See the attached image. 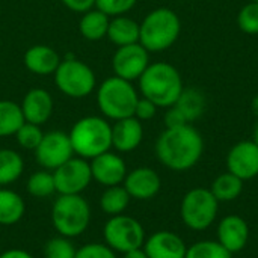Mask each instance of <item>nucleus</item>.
Instances as JSON below:
<instances>
[{"mask_svg": "<svg viewBox=\"0 0 258 258\" xmlns=\"http://www.w3.org/2000/svg\"><path fill=\"white\" fill-rule=\"evenodd\" d=\"M204 139L192 125L165 128L156 141V157L168 169L184 172L192 169L203 157Z\"/></svg>", "mask_w": 258, "mask_h": 258, "instance_id": "1", "label": "nucleus"}, {"mask_svg": "<svg viewBox=\"0 0 258 258\" xmlns=\"http://www.w3.org/2000/svg\"><path fill=\"white\" fill-rule=\"evenodd\" d=\"M141 97L151 100L159 109L174 106L184 89L180 71L168 62H153L139 77Z\"/></svg>", "mask_w": 258, "mask_h": 258, "instance_id": "2", "label": "nucleus"}, {"mask_svg": "<svg viewBox=\"0 0 258 258\" xmlns=\"http://www.w3.org/2000/svg\"><path fill=\"white\" fill-rule=\"evenodd\" d=\"M181 33L178 14L166 6L150 11L139 23V44L150 53H162L171 48Z\"/></svg>", "mask_w": 258, "mask_h": 258, "instance_id": "3", "label": "nucleus"}, {"mask_svg": "<svg viewBox=\"0 0 258 258\" xmlns=\"http://www.w3.org/2000/svg\"><path fill=\"white\" fill-rule=\"evenodd\" d=\"M74 156L91 160L112 148V125L104 116H83L71 127L70 133Z\"/></svg>", "mask_w": 258, "mask_h": 258, "instance_id": "4", "label": "nucleus"}, {"mask_svg": "<svg viewBox=\"0 0 258 258\" xmlns=\"http://www.w3.org/2000/svg\"><path fill=\"white\" fill-rule=\"evenodd\" d=\"M139 92L133 82L118 76L107 77L97 88V104L106 119L118 121L135 115Z\"/></svg>", "mask_w": 258, "mask_h": 258, "instance_id": "5", "label": "nucleus"}, {"mask_svg": "<svg viewBox=\"0 0 258 258\" xmlns=\"http://www.w3.org/2000/svg\"><path fill=\"white\" fill-rule=\"evenodd\" d=\"M51 222L59 236L74 239L91 222V207L82 195H59L51 207Z\"/></svg>", "mask_w": 258, "mask_h": 258, "instance_id": "6", "label": "nucleus"}, {"mask_svg": "<svg viewBox=\"0 0 258 258\" xmlns=\"http://www.w3.org/2000/svg\"><path fill=\"white\" fill-rule=\"evenodd\" d=\"M219 201L210 189L194 187L184 194L180 204L183 224L192 231H206L218 218Z\"/></svg>", "mask_w": 258, "mask_h": 258, "instance_id": "7", "label": "nucleus"}, {"mask_svg": "<svg viewBox=\"0 0 258 258\" xmlns=\"http://www.w3.org/2000/svg\"><path fill=\"white\" fill-rule=\"evenodd\" d=\"M53 79L56 88L63 95L77 100L91 95L97 88L94 70L88 63L76 57L62 59L53 74Z\"/></svg>", "mask_w": 258, "mask_h": 258, "instance_id": "8", "label": "nucleus"}, {"mask_svg": "<svg viewBox=\"0 0 258 258\" xmlns=\"http://www.w3.org/2000/svg\"><path fill=\"white\" fill-rule=\"evenodd\" d=\"M104 243L115 252L125 254L128 251L144 246L145 230L142 224L127 215L112 216L103 228Z\"/></svg>", "mask_w": 258, "mask_h": 258, "instance_id": "9", "label": "nucleus"}, {"mask_svg": "<svg viewBox=\"0 0 258 258\" xmlns=\"http://www.w3.org/2000/svg\"><path fill=\"white\" fill-rule=\"evenodd\" d=\"M53 177L59 195H82L92 181L91 165L86 159L73 156L53 171Z\"/></svg>", "mask_w": 258, "mask_h": 258, "instance_id": "10", "label": "nucleus"}, {"mask_svg": "<svg viewBox=\"0 0 258 258\" xmlns=\"http://www.w3.org/2000/svg\"><path fill=\"white\" fill-rule=\"evenodd\" d=\"M74 156L68 133L51 130L44 133L42 141L35 150V159L42 169L54 171Z\"/></svg>", "mask_w": 258, "mask_h": 258, "instance_id": "11", "label": "nucleus"}, {"mask_svg": "<svg viewBox=\"0 0 258 258\" xmlns=\"http://www.w3.org/2000/svg\"><path fill=\"white\" fill-rule=\"evenodd\" d=\"M150 63V51H147L139 42L118 47L112 56L113 76L128 82L139 80Z\"/></svg>", "mask_w": 258, "mask_h": 258, "instance_id": "12", "label": "nucleus"}, {"mask_svg": "<svg viewBox=\"0 0 258 258\" xmlns=\"http://www.w3.org/2000/svg\"><path fill=\"white\" fill-rule=\"evenodd\" d=\"M227 169L240 180L258 177V145L254 141H240L227 154Z\"/></svg>", "mask_w": 258, "mask_h": 258, "instance_id": "13", "label": "nucleus"}, {"mask_svg": "<svg viewBox=\"0 0 258 258\" xmlns=\"http://www.w3.org/2000/svg\"><path fill=\"white\" fill-rule=\"evenodd\" d=\"M89 165H91L92 180L104 187L122 184L128 172L124 159L112 151H106L91 159Z\"/></svg>", "mask_w": 258, "mask_h": 258, "instance_id": "14", "label": "nucleus"}, {"mask_svg": "<svg viewBox=\"0 0 258 258\" xmlns=\"http://www.w3.org/2000/svg\"><path fill=\"white\" fill-rule=\"evenodd\" d=\"M122 186L128 192L130 198L138 201H148L160 192L162 180L154 169L141 166L127 172Z\"/></svg>", "mask_w": 258, "mask_h": 258, "instance_id": "15", "label": "nucleus"}, {"mask_svg": "<svg viewBox=\"0 0 258 258\" xmlns=\"http://www.w3.org/2000/svg\"><path fill=\"white\" fill-rule=\"evenodd\" d=\"M218 242L231 254L240 252L249 242L248 222L237 215H228L218 224Z\"/></svg>", "mask_w": 258, "mask_h": 258, "instance_id": "16", "label": "nucleus"}, {"mask_svg": "<svg viewBox=\"0 0 258 258\" xmlns=\"http://www.w3.org/2000/svg\"><path fill=\"white\" fill-rule=\"evenodd\" d=\"M20 107H21L24 121L36 124V125H42L51 118L54 103L48 91L42 88H32L23 97Z\"/></svg>", "mask_w": 258, "mask_h": 258, "instance_id": "17", "label": "nucleus"}, {"mask_svg": "<svg viewBox=\"0 0 258 258\" xmlns=\"http://www.w3.org/2000/svg\"><path fill=\"white\" fill-rule=\"evenodd\" d=\"M142 248L148 258H184L187 251L184 240L172 231L153 233Z\"/></svg>", "mask_w": 258, "mask_h": 258, "instance_id": "18", "label": "nucleus"}, {"mask_svg": "<svg viewBox=\"0 0 258 258\" xmlns=\"http://www.w3.org/2000/svg\"><path fill=\"white\" fill-rule=\"evenodd\" d=\"M144 139V125L135 118H122L115 121L112 125V148L118 153H132L135 151Z\"/></svg>", "mask_w": 258, "mask_h": 258, "instance_id": "19", "label": "nucleus"}, {"mask_svg": "<svg viewBox=\"0 0 258 258\" xmlns=\"http://www.w3.org/2000/svg\"><path fill=\"white\" fill-rule=\"evenodd\" d=\"M62 57L59 53L45 44H36L26 50L23 62L24 67L36 76H53Z\"/></svg>", "mask_w": 258, "mask_h": 258, "instance_id": "20", "label": "nucleus"}, {"mask_svg": "<svg viewBox=\"0 0 258 258\" xmlns=\"http://www.w3.org/2000/svg\"><path fill=\"white\" fill-rule=\"evenodd\" d=\"M106 38H109V41L116 47L139 42V23L127 14L110 17Z\"/></svg>", "mask_w": 258, "mask_h": 258, "instance_id": "21", "label": "nucleus"}, {"mask_svg": "<svg viewBox=\"0 0 258 258\" xmlns=\"http://www.w3.org/2000/svg\"><path fill=\"white\" fill-rule=\"evenodd\" d=\"M110 17L94 8L82 14L79 21V32L88 41H101L107 36Z\"/></svg>", "mask_w": 258, "mask_h": 258, "instance_id": "22", "label": "nucleus"}, {"mask_svg": "<svg viewBox=\"0 0 258 258\" xmlns=\"http://www.w3.org/2000/svg\"><path fill=\"white\" fill-rule=\"evenodd\" d=\"M174 106L178 107L180 112L187 119V122L192 124L204 115L207 107V100L203 91L197 88H184Z\"/></svg>", "mask_w": 258, "mask_h": 258, "instance_id": "23", "label": "nucleus"}, {"mask_svg": "<svg viewBox=\"0 0 258 258\" xmlns=\"http://www.w3.org/2000/svg\"><path fill=\"white\" fill-rule=\"evenodd\" d=\"M26 212L24 200L11 189H0V225L11 227L18 224Z\"/></svg>", "mask_w": 258, "mask_h": 258, "instance_id": "24", "label": "nucleus"}, {"mask_svg": "<svg viewBox=\"0 0 258 258\" xmlns=\"http://www.w3.org/2000/svg\"><path fill=\"white\" fill-rule=\"evenodd\" d=\"M210 190L219 203H231L240 197L243 190V180L227 171L213 180Z\"/></svg>", "mask_w": 258, "mask_h": 258, "instance_id": "25", "label": "nucleus"}, {"mask_svg": "<svg viewBox=\"0 0 258 258\" xmlns=\"http://www.w3.org/2000/svg\"><path fill=\"white\" fill-rule=\"evenodd\" d=\"M130 195L122 184L106 187L100 198V209L107 216H118L125 212L130 204Z\"/></svg>", "mask_w": 258, "mask_h": 258, "instance_id": "26", "label": "nucleus"}, {"mask_svg": "<svg viewBox=\"0 0 258 258\" xmlns=\"http://www.w3.org/2000/svg\"><path fill=\"white\" fill-rule=\"evenodd\" d=\"M24 171V160L20 153L11 148L0 150V186L15 183Z\"/></svg>", "mask_w": 258, "mask_h": 258, "instance_id": "27", "label": "nucleus"}, {"mask_svg": "<svg viewBox=\"0 0 258 258\" xmlns=\"http://www.w3.org/2000/svg\"><path fill=\"white\" fill-rule=\"evenodd\" d=\"M23 124L24 116L20 104L11 100H0V138L15 136Z\"/></svg>", "mask_w": 258, "mask_h": 258, "instance_id": "28", "label": "nucleus"}, {"mask_svg": "<svg viewBox=\"0 0 258 258\" xmlns=\"http://www.w3.org/2000/svg\"><path fill=\"white\" fill-rule=\"evenodd\" d=\"M27 192L35 198H47L56 194L53 171L41 169L27 178Z\"/></svg>", "mask_w": 258, "mask_h": 258, "instance_id": "29", "label": "nucleus"}, {"mask_svg": "<svg viewBox=\"0 0 258 258\" xmlns=\"http://www.w3.org/2000/svg\"><path fill=\"white\" fill-rule=\"evenodd\" d=\"M231 255L218 240H200L187 246L184 258H231Z\"/></svg>", "mask_w": 258, "mask_h": 258, "instance_id": "30", "label": "nucleus"}, {"mask_svg": "<svg viewBox=\"0 0 258 258\" xmlns=\"http://www.w3.org/2000/svg\"><path fill=\"white\" fill-rule=\"evenodd\" d=\"M42 136H44V132L41 130V125H36V124L27 122V121H24V124L15 133L17 144L23 150H29V151L36 150V147L42 141Z\"/></svg>", "mask_w": 258, "mask_h": 258, "instance_id": "31", "label": "nucleus"}, {"mask_svg": "<svg viewBox=\"0 0 258 258\" xmlns=\"http://www.w3.org/2000/svg\"><path fill=\"white\" fill-rule=\"evenodd\" d=\"M76 246L71 239L57 236L44 245V258H76Z\"/></svg>", "mask_w": 258, "mask_h": 258, "instance_id": "32", "label": "nucleus"}, {"mask_svg": "<svg viewBox=\"0 0 258 258\" xmlns=\"http://www.w3.org/2000/svg\"><path fill=\"white\" fill-rule=\"evenodd\" d=\"M237 26L246 35H258V2H248L237 14Z\"/></svg>", "mask_w": 258, "mask_h": 258, "instance_id": "33", "label": "nucleus"}, {"mask_svg": "<svg viewBox=\"0 0 258 258\" xmlns=\"http://www.w3.org/2000/svg\"><path fill=\"white\" fill-rule=\"evenodd\" d=\"M138 0H95V8L109 17L125 15L136 6Z\"/></svg>", "mask_w": 258, "mask_h": 258, "instance_id": "34", "label": "nucleus"}, {"mask_svg": "<svg viewBox=\"0 0 258 258\" xmlns=\"http://www.w3.org/2000/svg\"><path fill=\"white\" fill-rule=\"evenodd\" d=\"M76 258H118L106 243H86L77 249Z\"/></svg>", "mask_w": 258, "mask_h": 258, "instance_id": "35", "label": "nucleus"}, {"mask_svg": "<svg viewBox=\"0 0 258 258\" xmlns=\"http://www.w3.org/2000/svg\"><path fill=\"white\" fill-rule=\"evenodd\" d=\"M157 106L151 101V100H148V98H145V97H139V100H138V103H136V107H135V118H138L141 122H144V121H150V119H153L154 116H156V113H157Z\"/></svg>", "mask_w": 258, "mask_h": 258, "instance_id": "36", "label": "nucleus"}, {"mask_svg": "<svg viewBox=\"0 0 258 258\" xmlns=\"http://www.w3.org/2000/svg\"><path fill=\"white\" fill-rule=\"evenodd\" d=\"M163 121H165V128H177V127H183V125L189 124L187 119L184 118V115L175 106H171L166 109Z\"/></svg>", "mask_w": 258, "mask_h": 258, "instance_id": "37", "label": "nucleus"}, {"mask_svg": "<svg viewBox=\"0 0 258 258\" xmlns=\"http://www.w3.org/2000/svg\"><path fill=\"white\" fill-rule=\"evenodd\" d=\"M65 8H68L73 12L85 14L95 8V0H60Z\"/></svg>", "mask_w": 258, "mask_h": 258, "instance_id": "38", "label": "nucleus"}, {"mask_svg": "<svg viewBox=\"0 0 258 258\" xmlns=\"http://www.w3.org/2000/svg\"><path fill=\"white\" fill-rule=\"evenodd\" d=\"M0 258H33L27 251L24 249H18V248H12V249H8L5 252L0 254Z\"/></svg>", "mask_w": 258, "mask_h": 258, "instance_id": "39", "label": "nucleus"}, {"mask_svg": "<svg viewBox=\"0 0 258 258\" xmlns=\"http://www.w3.org/2000/svg\"><path fill=\"white\" fill-rule=\"evenodd\" d=\"M122 258H148V255L145 254L144 248H138V249H133V251H128L125 254H122Z\"/></svg>", "mask_w": 258, "mask_h": 258, "instance_id": "40", "label": "nucleus"}, {"mask_svg": "<svg viewBox=\"0 0 258 258\" xmlns=\"http://www.w3.org/2000/svg\"><path fill=\"white\" fill-rule=\"evenodd\" d=\"M251 109H252V113L258 118V94L257 95H254V98H252V101H251Z\"/></svg>", "mask_w": 258, "mask_h": 258, "instance_id": "41", "label": "nucleus"}, {"mask_svg": "<svg viewBox=\"0 0 258 258\" xmlns=\"http://www.w3.org/2000/svg\"><path fill=\"white\" fill-rule=\"evenodd\" d=\"M252 141L255 142L258 145V122L255 124V127H254V135H252Z\"/></svg>", "mask_w": 258, "mask_h": 258, "instance_id": "42", "label": "nucleus"}, {"mask_svg": "<svg viewBox=\"0 0 258 258\" xmlns=\"http://www.w3.org/2000/svg\"><path fill=\"white\" fill-rule=\"evenodd\" d=\"M252 2H258V0H252Z\"/></svg>", "mask_w": 258, "mask_h": 258, "instance_id": "43", "label": "nucleus"}]
</instances>
